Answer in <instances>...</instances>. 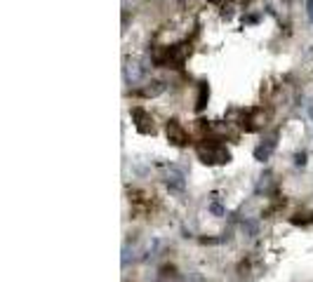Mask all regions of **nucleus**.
Wrapping results in <instances>:
<instances>
[{"label": "nucleus", "instance_id": "obj_8", "mask_svg": "<svg viewBox=\"0 0 313 282\" xmlns=\"http://www.w3.org/2000/svg\"><path fill=\"white\" fill-rule=\"evenodd\" d=\"M207 97H210V87H207V83H200V94H198V104H195V109H198V111L205 109Z\"/></svg>", "mask_w": 313, "mask_h": 282}, {"label": "nucleus", "instance_id": "obj_4", "mask_svg": "<svg viewBox=\"0 0 313 282\" xmlns=\"http://www.w3.org/2000/svg\"><path fill=\"white\" fill-rule=\"evenodd\" d=\"M167 139L174 146H186L188 143V132L182 127L179 120H167Z\"/></svg>", "mask_w": 313, "mask_h": 282}, {"label": "nucleus", "instance_id": "obj_9", "mask_svg": "<svg viewBox=\"0 0 313 282\" xmlns=\"http://www.w3.org/2000/svg\"><path fill=\"white\" fill-rule=\"evenodd\" d=\"M290 221L294 224V226H306V224H313V212H309V214H294Z\"/></svg>", "mask_w": 313, "mask_h": 282}, {"label": "nucleus", "instance_id": "obj_1", "mask_svg": "<svg viewBox=\"0 0 313 282\" xmlns=\"http://www.w3.org/2000/svg\"><path fill=\"white\" fill-rule=\"evenodd\" d=\"M195 153H198L200 163H205V165H224L231 160L228 148L221 146V143H217V141H200L195 146Z\"/></svg>", "mask_w": 313, "mask_h": 282}, {"label": "nucleus", "instance_id": "obj_3", "mask_svg": "<svg viewBox=\"0 0 313 282\" xmlns=\"http://www.w3.org/2000/svg\"><path fill=\"white\" fill-rule=\"evenodd\" d=\"M162 179H165V184L170 186V188H177V191H182L184 186H186V174L177 165H165L162 167Z\"/></svg>", "mask_w": 313, "mask_h": 282}, {"label": "nucleus", "instance_id": "obj_7", "mask_svg": "<svg viewBox=\"0 0 313 282\" xmlns=\"http://www.w3.org/2000/svg\"><path fill=\"white\" fill-rule=\"evenodd\" d=\"M162 92H165V83H162V80H153V83H149V85L141 89L144 97H158Z\"/></svg>", "mask_w": 313, "mask_h": 282}, {"label": "nucleus", "instance_id": "obj_11", "mask_svg": "<svg viewBox=\"0 0 313 282\" xmlns=\"http://www.w3.org/2000/svg\"><path fill=\"white\" fill-rule=\"evenodd\" d=\"M306 10H309V19L313 22V0H309V2H306Z\"/></svg>", "mask_w": 313, "mask_h": 282}, {"label": "nucleus", "instance_id": "obj_2", "mask_svg": "<svg viewBox=\"0 0 313 282\" xmlns=\"http://www.w3.org/2000/svg\"><path fill=\"white\" fill-rule=\"evenodd\" d=\"M188 55V47L186 45H174V47H165L162 55H156V64H162V66H170V68H179L184 64V59Z\"/></svg>", "mask_w": 313, "mask_h": 282}, {"label": "nucleus", "instance_id": "obj_12", "mask_svg": "<svg viewBox=\"0 0 313 282\" xmlns=\"http://www.w3.org/2000/svg\"><path fill=\"white\" fill-rule=\"evenodd\" d=\"M306 163V155H304V153H299V155H297V165H304Z\"/></svg>", "mask_w": 313, "mask_h": 282}, {"label": "nucleus", "instance_id": "obj_6", "mask_svg": "<svg viewBox=\"0 0 313 282\" xmlns=\"http://www.w3.org/2000/svg\"><path fill=\"white\" fill-rule=\"evenodd\" d=\"M273 148H276V134H271V137L264 141L261 146H257V148H254V158H257L259 163H264V160H269V158H271Z\"/></svg>", "mask_w": 313, "mask_h": 282}, {"label": "nucleus", "instance_id": "obj_5", "mask_svg": "<svg viewBox=\"0 0 313 282\" xmlns=\"http://www.w3.org/2000/svg\"><path fill=\"white\" fill-rule=\"evenodd\" d=\"M132 120H134V127H137L141 134H153V130H156L153 118L144 109H132Z\"/></svg>", "mask_w": 313, "mask_h": 282}, {"label": "nucleus", "instance_id": "obj_10", "mask_svg": "<svg viewBox=\"0 0 313 282\" xmlns=\"http://www.w3.org/2000/svg\"><path fill=\"white\" fill-rule=\"evenodd\" d=\"M210 209H212V214H217V217H221V214H224V207L217 205V202H212V207H210Z\"/></svg>", "mask_w": 313, "mask_h": 282}]
</instances>
